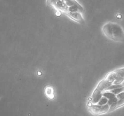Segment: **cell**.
Returning <instances> with one entry per match:
<instances>
[{
    "label": "cell",
    "mask_w": 124,
    "mask_h": 116,
    "mask_svg": "<svg viewBox=\"0 0 124 116\" xmlns=\"http://www.w3.org/2000/svg\"><path fill=\"white\" fill-rule=\"evenodd\" d=\"M103 31L108 38L117 41L124 42V31L121 25L116 23L109 22L103 27Z\"/></svg>",
    "instance_id": "cell-1"
},
{
    "label": "cell",
    "mask_w": 124,
    "mask_h": 116,
    "mask_svg": "<svg viewBox=\"0 0 124 116\" xmlns=\"http://www.w3.org/2000/svg\"><path fill=\"white\" fill-rule=\"evenodd\" d=\"M88 106L90 112L94 114H102L106 113L110 111V106L108 104L101 106L99 105H93L91 103V105H88Z\"/></svg>",
    "instance_id": "cell-2"
},
{
    "label": "cell",
    "mask_w": 124,
    "mask_h": 116,
    "mask_svg": "<svg viewBox=\"0 0 124 116\" xmlns=\"http://www.w3.org/2000/svg\"><path fill=\"white\" fill-rule=\"evenodd\" d=\"M116 97L117 98L118 100H117V102L110 106V111H109L110 112L114 111L116 109L124 105V91L116 95Z\"/></svg>",
    "instance_id": "cell-3"
},
{
    "label": "cell",
    "mask_w": 124,
    "mask_h": 116,
    "mask_svg": "<svg viewBox=\"0 0 124 116\" xmlns=\"http://www.w3.org/2000/svg\"><path fill=\"white\" fill-rule=\"evenodd\" d=\"M103 96L106 97L108 99L107 104L110 106H111L114 103H116L118 100L116 95L111 91H105L103 93Z\"/></svg>",
    "instance_id": "cell-4"
},
{
    "label": "cell",
    "mask_w": 124,
    "mask_h": 116,
    "mask_svg": "<svg viewBox=\"0 0 124 116\" xmlns=\"http://www.w3.org/2000/svg\"><path fill=\"white\" fill-rule=\"evenodd\" d=\"M103 97V93L100 90L96 88L93 92V94L92 96V101L91 103L93 105H97L99 100L101 99V98Z\"/></svg>",
    "instance_id": "cell-5"
},
{
    "label": "cell",
    "mask_w": 124,
    "mask_h": 116,
    "mask_svg": "<svg viewBox=\"0 0 124 116\" xmlns=\"http://www.w3.org/2000/svg\"><path fill=\"white\" fill-rule=\"evenodd\" d=\"M112 83L109 82L107 80L105 79H104L102 80L101 81L99 82V83L98 84V87L96 88H98L99 90H100L101 92H105V91H107V89L112 85Z\"/></svg>",
    "instance_id": "cell-6"
},
{
    "label": "cell",
    "mask_w": 124,
    "mask_h": 116,
    "mask_svg": "<svg viewBox=\"0 0 124 116\" xmlns=\"http://www.w3.org/2000/svg\"><path fill=\"white\" fill-rule=\"evenodd\" d=\"M67 14L69 17L73 19L74 20L78 22L81 23V24H84V18L80 12H74V13H71V12H67Z\"/></svg>",
    "instance_id": "cell-7"
},
{
    "label": "cell",
    "mask_w": 124,
    "mask_h": 116,
    "mask_svg": "<svg viewBox=\"0 0 124 116\" xmlns=\"http://www.w3.org/2000/svg\"><path fill=\"white\" fill-rule=\"evenodd\" d=\"M53 6H55L58 9L61 10L63 12H68V6L64 1H52Z\"/></svg>",
    "instance_id": "cell-8"
},
{
    "label": "cell",
    "mask_w": 124,
    "mask_h": 116,
    "mask_svg": "<svg viewBox=\"0 0 124 116\" xmlns=\"http://www.w3.org/2000/svg\"><path fill=\"white\" fill-rule=\"evenodd\" d=\"M46 93L48 97L50 99H53V89L51 87H47L46 88Z\"/></svg>",
    "instance_id": "cell-9"
},
{
    "label": "cell",
    "mask_w": 124,
    "mask_h": 116,
    "mask_svg": "<svg viewBox=\"0 0 124 116\" xmlns=\"http://www.w3.org/2000/svg\"><path fill=\"white\" fill-rule=\"evenodd\" d=\"M111 93H113V94H115V95H117V94H120L121 93H122V92L124 91V86L122 87H120V88H116V89H114L113 90L110 91Z\"/></svg>",
    "instance_id": "cell-10"
},
{
    "label": "cell",
    "mask_w": 124,
    "mask_h": 116,
    "mask_svg": "<svg viewBox=\"0 0 124 116\" xmlns=\"http://www.w3.org/2000/svg\"><path fill=\"white\" fill-rule=\"evenodd\" d=\"M107 103H108V99H107L106 97H105L103 96L101 98V99L99 100V102H98V105H101V106H103V105H107Z\"/></svg>",
    "instance_id": "cell-11"
},
{
    "label": "cell",
    "mask_w": 124,
    "mask_h": 116,
    "mask_svg": "<svg viewBox=\"0 0 124 116\" xmlns=\"http://www.w3.org/2000/svg\"><path fill=\"white\" fill-rule=\"evenodd\" d=\"M65 4H66L67 6L70 7V6H72L75 5V1H65Z\"/></svg>",
    "instance_id": "cell-12"
},
{
    "label": "cell",
    "mask_w": 124,
    "mask_h": 116,
    "mask_svg": "<svg viewBox=\"0 0 124 116\" xmlns=\"http://www.w3.org/2000/svg\"><path fill=\"white\" fill-rule=\"evenodd\" d=\"M121 69H122V70H123V71H124V68H121Z\"/></svg>",
    "instance_id": "cell-13"
}]
</instances>
